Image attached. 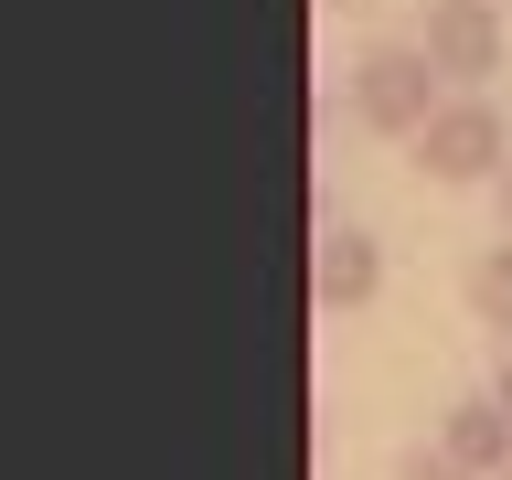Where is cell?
Returning a JSON list of instances; mask_svg holds the SVG:
<instances>
[{"mask_svg":"<svg viewBox=\"0 0 512 480\" xmlns=\"http://www.w3.org/2000/svg\"><path fill=\"white\" fill-rule=\"evenodd\" d=\"M320 11H363V0H320Z\"/></svg>","mask_w":512,"mask_h":480,"instance_id":"30bf717a","label":"cell"},{"mask_svg":"<svg viewBox=\"0 0 512 480\" xmlns=\"http://www.w3.org/2000/svg\"><path fill=\"white\" fill-rule=\"evenodd\" d=\"M470 320L491 331V352H512V235L470 256Z\"/></svg>","mask_w":512,"mask_h":480,"instance_id":"8992f818","label":"cell"},{"mask_svg":"<svg viewBox=\"0 0 512 480\" xmlns=\"http://www.w3.org/2000/svg\"><path fill=\"white\" fill-rule=\"evenodd\" d=\"M427 448H448V459L480 470V480H502V470H512V416H502V395H491V384H480V395H448Z\"/></svg>","mask_w":512,"mask_h":480,"instance_id":"5b68a950","label":"cell"},{"mask_svg":"<svg viewBox=\"0 0 512 480\" xmlns=\"http://www.w3.org/2000/svg\"><path fill=\"white\" fill-rule=\"evenodd\" d=\"M491 203H502V235H512V171H502V182H491Z\"/></svg>","mask_w":512,"mask_h":480,"instance_id":"9c48e42d","label":"cell"},{"mask_svg":"<svg viewBox=\"0 0 512 480\" xmlns=\"http://www.w3.org/2000/svg\"><path fill=\"white\" fill-rule=\"evenodd\" d=\"M395 480H480V470H459L448 448H406V459H395Z\"/></svg>","mask_w":512,"mask_h":480,"instance_id":"52a82bcc","label":"cell"},{"mask_svg":"<svg viewBox=\"0 0 512 480\" xmlns=\"http://www.w3.org/2000/svg\"><path fill=\"white\" fill-rule=\"evenodd\" d=\"M448 96H459V86L427 64V43H416V32H406V43H363V54H352V118L374 128V139H406V150H416V139H427V118H438Z\"/></svg>","mask_w":512,"mask_h":480,"instance_id":"6da1fadb","label":"cell"},{"mask_svg":"<svg viewBox=\"0 0 512 480\" xmlns=\"http://www.w3.org/2000/svg\"><path fill=\"white\" fill-rule=\"evenodd\" d=\"M416 171L438 192H470V182H502L512 171V128L491 96H448L438 118H427V139H416Z\"/></svg>","mask_w":512,"mask_h":480,"instance_id":"7a4b0ae2","label":"cell"},{"mask_svg":"<svg viewBox=\"0 0 512 480\" xmlns=\"http://www.w3.org/2000/svg\"><path fill=\"white\" fill-rule=\"evenodd\" d=\"M491 395H502V416H512V352H491Z\"/></svg>","mask_w":512,"mask_h":480,"instance_id":"ba28073f","label":"cell"},{"mask_svg":"<svg viewBox=\"0 0 512 480\" xmlns=\"http://www.w3.org/2000/svg\"><path fill=\"white\" fill-rule=\"evenodd\" d=\"M416 43H427V64H438L459 96H480V86L512 64V22H502V0H427Z\"/></svg>","mask_w":512,"mask_h":480,"instance_id":"3957f363","label":"cell"},{"mask_svg":"<svg viewBox=\"0 0 512 480\" xmlns=\"http://www.w3.org/2000/svg\"><path fill=\"white\" fill-rule=\"evenodd\" d=\"M502 480H512V470H502Z\"/></svg>","mask_w":512,"mask_h":480,"instance_id":"8fae6325","label":"cell"},{"mask_svg":"<svg viewBox=\"0 0 512 480\" xmlns=\"http://www.w3.org/2000/svg\"><path fill=\"white\" fill-rule=\"evenodd\" d=\"M374 288H384V246L363 224H320L310 235V299L320 310H374Z\"/></svg>","mask_w":512,"mask_h":480,"instance_id":"277c9868","label":"cell"}]
</instances>
